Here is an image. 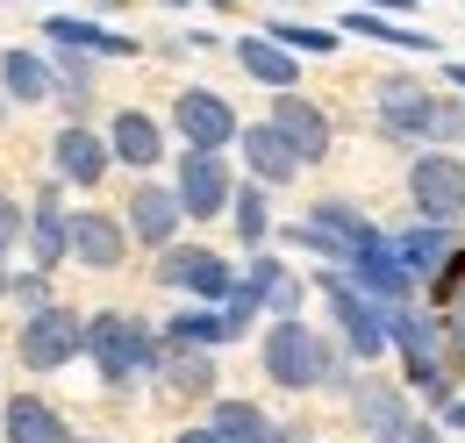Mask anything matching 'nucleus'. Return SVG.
I'll use <instances>...</instances> for the list:
<instances>
[{
    "instance_id": "nucleus-12",
    "label": "nucleus",
    "mask_w": 465,
    "mask_h": 443,
    "mask_svg": "<svg viewBox=\"0 0 465 443\" xmlns=\"http://www.w3.org/2000/svg\"><path fill=\"white\" fill-rule=\"evenodd\" d=\"M122 215H129L122 229H129L136 243H151V251H173V236H179V222H186V208H179V186H136Z\"/></svg>"
},
{
    "instance_id": "nucleus-1",
    "label": "nucleus",
    "mask_w": 465,
    "mask_h": 443,
    "mask_svg": "<svg viewBox=\"0 0 465 443\" xmlns=\"http://www.w3.org/2000/svg\"><path fill=\"white\" fill-rule=\"evenodd\" d=\"M258 358H265V379H272V387H287V393H315V387H344V379H351L344 358L308 330L301 315L272 322L265 343H258Z\"/></svg>"
},
{
    "instance_id": "nucleus-16",
    "label": "nucleus",
    "mask_w": 465,
    "mask_h": 443,
    "mask_svg": "<svg viewBox=\"0 0 465 443\" xmlns=\"http://www.w3.org/2000/svg\"><path fill=\"white\" fill-rule=\"evenodd\" d=\"M29 258H36V272H58L72 258V215L58 208V186H44V201L29 208Z\"/></svg>"
},
{
    "instance_id": "nucleus-21",
    "label": "nucleus",
    "mask_w": 465,
    "mask_h": 443,
    "mask_svg": "<svg viewBox=\"0 0 465 443\" xmlns=\"http://www.w3.org/2000/svg\"><path fill=\"white\" fill-rule=\"evenodd\" d=\"M44 36H51L58 51H79V57H129V51H136V36H115V29L79 22V15H51V22H44Z\"/></svg>"
},
{
    "instance_id": "nucleus-35",
    "label": "nucleus",
    "mask_w": 465,
    "mask_h": 443,
    "mask_svg": "<svg viewBox=\"0 0 465 443\" xmlns=\"http://www.w3.org/2000/svg\"><path fill=\"white\" fill-rule=\"evenodd\" d=\"M223 315H230V330L243 336V330H251V322H258V300H251V293H243V286H236L230 300H223Z\"/></svg>"
},
{
    "instance_id": "nucleus-25",
    "label": "nucleus",
    "mask_w": 465,
    "mask_h": 443,
    "mask_svg": "<svg viewBox=\"0 0 465 443\" xmlns=\"http://www.w3.org/2000/svg\"><path fill=\"white\" fill-rule=\"evenodd\" d=\"M208 429H215V443H280V422L258 400H215L208 408Z\"/></svg>"
},
{
    "instance_id": "nucleus-6",
    "label": "nucleus",
    "mask_w": 465,
    "mask_h": 443,
    "mask_svg": "<svg viewBox=\"0 0 465 443\" xmlns=\"http://www.w3.org/2000/svg\"><path fill=\"white\" fill-rule=\"evenodd\" d=\"M15 350H22V365L29 372H58V365H72L79 350H86V315H72V308H36L29 322H22V336H15Z\"/></svg>"
},
{
    "instance_id": "nucleus-32",
    "label": "nucleus",
    "mask_w": 465,
    "mask_h": 443,
    "mask_svg": "<svg viewBox=\"0 0 465 443\" xmlns=\"http://www.w3.org/2000/svg\"><path fill=\"white\" fill-rule=\"evenodd\" d=\"M287 265H280V258H265V251H258V258H251V272L236 279V286H243V293H251V300H258V308H272V293H280V286H287Z\"/></svg>"
},
{
    "instance_id": "nucleus-14",
    "label": "nucleus",
    "mask_w": 465,
    "mask_h": 443,
    "mask_svg": "<svg viewBox=\"0 0 465 443\" xmlns=\"http://www.w3.org/2000/svg\"><path fill=\"white\" fill-rule=\"evenodd\" d=\"M51 158H58V179L64 186H101V172L115 165V151H108V136H94V129H58V143H51Z\"/></svg>"
},
{
    "instance_id": "nucleus-4",
    "label": "nucleus",
    "mask_w": 465,
    "mask_h": 443,
    "mask_svg": "<svg viewBox=\"0 0 465 443\" xmlns=\"http://www.w3.org/2000/svg\"><path fill=\"white\" fill-rule=\"evenodd\" d=\"M315 286H322V300H330V315H337V330H344L351 358L394 350V308H387V300H372L351 272H315Z\"/></svg>"
},
{
    "instance_id": "nucleus-11",
    "label": "nucleus",
    "mask_w": 465,
    "mask_h": 443,
    "mask_svg": "<svg viewBox=\"0 0 465 443\" xmlns=\"http://www.w3.org/2000/svg\"><path fill=\"white\" fill-rule=\"evenodd\" d=\"M236 201V186H230V165H223V158H215V151H186V158H179V208H186V215H223V208H230Z\"/></svg>"
},
{
    "instance_id": "nucleus-28",
    "label": "nucleus",
    "mask_w": 465,
    "mask_h": 443,
    "mask_svg": "<svg viewBox=\"0 0 465 443\" xmlns=\"http://www.w3.org/2000/svg\"><path fill=\"white\" fill-rule=\"evenodd\" d=\"M165 343H179V350H215V343H236V330H230L223 308H179L173 322H165Z\"/></svg>"
},
{
    "instance_id": "nucleus-18",
    "label": "nucleus",
    "mask_w": 465,
    "mask_h": 443,
    "mask_svg": "<svg viewBox=\"0 0 465 443\" xmlns=\"http://www.w3.org/2000/svg\"><path fill=\"white\" fill-rule=\"evenodd\" d=\"M272 129L301 151V165L330 151V114L315 108V101H301V94H280V101H272Z\"/></svg>"
},
{
    "instance_id": "nucleus-38",
    "label": "nucleus",
    "mask_w": 465,
    "mask_h": 443,
    "mask_svg": "<svg viewBox=\"0 0 465 443\" xmlns=\"http://www.w3.org/2000/svg\"><path fill=\"white\" fill-rule=\"evenodd\" d=\"M451 86H459V94H465V64H451Z\"/></svg>"
},
{
    "instance_id": "nucleus-40",
    "label": "nucleus",
    "mask_w": 465,
    "mask_h": 443,
    "mask_svg": "<svg viewBox=\"0 0 465 443\" xmlns=\"http://www.w3.org/2000/svg\"><path fill=\"white\" fill-rule=\"evenodd\" d=\"M173 7H186V0H173ZM201 7H215V0H201Z\"/></svg>"
},
{
    "instance_id": "nucleus-30",
    "label": "nucleus",
    "mask_w": 465,
    "mask_h": 443,
    "mask_svg": "<svg viewBox=\"0 0 465 443\" xmlns=\"http://www.w3.org/2000/svg\"><path fill=\"white\" fill-rule=\"evenodd\" d=\"M230 222H236V236L258 251L265 236H272V208H265V186L251 179V186H236V201H230Z\"/></svg>"
},
{
    "instance_id": "nucleus-3",
    "label": "nucleus",
    "mask_w": 465,
    "mask_h": 443,
    "mask_svg": "<svg viewBox=\"0 0 465 443\" xmlns=\"http://www.w3.org/2000/svg\"><path fill=\"white\" fill-rule=\"evenodd\" d=\"M86 358H94V372L108 387H129L136 372H158L165 336H151L143 322H129V315H86Z\"/></svg>"
},
{
    "instance_id": "nucleus-31",
    "label": "nucleus",
    "mask_w": 465,
    "mask_h": 443,
    "mask_svg": "<svg viewBox=\"0 0 465 443\" xmlns=\"http://www.w3.org/2000/svg\"><path fill=\"white\" fill-rule=\"evenodd\" d=\"M265 36L287 44L293 57H330V51H337V29H315V22H272Z\"/></svg>"
},
{
    "instance_id": "nucleus-2",
    "label": "nucleus",
    "mask_w": 465,
    "mask_h": 443,
    "mask_svg": "<svg viewBox=\"0 0 465 443\" xmlns=\"http://www.w3.org/2000/svg\"><path fill=\"white\" fill-rule=\"evenodd\" d=\"M380 94H387V101H380V122H387V136H401V143H422V151H437V143H465V108H459V101H437V94H422V86H401V79H387Z\"/></svg>"
},
{
    "instance_id": "nucleus-39",
    "label": "nucleus",
    "mask_w": 465,
    "mask_h": 443,
    "mask_svg": "<svg viewBox=\"0 0 465 443\" xmlns=\"http://www.w3.org/2000/svg\"><path fill=\"white\" fill-rule=\"evenodd\" d=\"M280 443H308V437H301V429H280Z\"/></svg>"
},
{
    "instance_id": "nucleus-23",
    "label": "nucleus",
    "mask_w": 465,
    "mask_h": 443,
    "mask_svg": "<svg viewBox=\"0 0 465 443\" xmlns=\"http://www.w3.org/2000/svg\"><path fill=\"white\" fill-rule=\"evenodd\" d=\"M0 429H7V443H72V429L58 422V408L36 400V393H15L7 415H0Z\"/></svg>"
},
{
    "instance_id": "nucleus-20",
    "label": "nucleus",
    "mask_w": 465,
    "mask_h": 443,
    "mask_svg": "<svg viewBox=\"0 0 465 443\" xmlns=\"http://www.w3.org/2000/svg\"><path fill=\"white\" fill-rule=\"evenodd\" d=\"M0 86H7V101H22V108L58 101V72H51L36 51H0Z\"/></svg>"
},
{
    "instance_id": "nucleus-37",
    "label": "nucleus",
    "mask_w": 465,
    "mask_h": 443,
    "mask_svg": "<svg viewBox=\"0 0 465 443\" xmlns=\"http://www.w3.org/2000/svg\"><path fill=\"white\" fill-rule=\"evenodd\" d=\"M173 443H215V429H179Z\"/></svg>"
},
{
    "instance_id": "nucleus-5",
    "label": "nucleus",
    "mask_w": 465,
    "mask_h": 443,
    "mask_svg": "<svg viewBox=\"0 0 465 443\" xmlns=\"http://www.w3.org/2000/svg\"><path fill=\"white\" fill-rule=\"evenodd\" d=\"M372 236H380V229L358 215L351 201H315V208H308V215L287 229V243L315 251V258H337V265H351V258H358V251H365Z\"/></svg>"
},
{
    "instance_id": "nucleus-34",
    "label": "nucleus",
    "mask_w": 465,
    "mask_h": 443,
    "mask_svg": "<svg viewBox=\"0 0 465 443\" xmlns=\"http://www.w3.org/2000/svg\"><path fill=\"white\" fill-rule=\"evenodd\" d=\"M15 300H22V315L51 308V286H44V272H22V279H15Z\"/></svg>"
},
{
    "instance_id": "nucleus-8",
    "label": "nucleus",
    "mask_w": 465,
    "mask_h": 443,
    "mask_svg": "<svg viewBox=\"0 0 465 443\" xmlns=\"http://www.w3.org/2000/svg\"><path fill=\"white\" fill-rule=\"evenodd\" d=\"M158 279L179 286V293H193L201 308H223V300L236 293V272L208 251V243H173V251L158 258Z\"/></svg>"
},
{
    "instance_id": "nucleus-13",
    "label": "nucleus",
    "mask_w": 465,
    "mask_h": 443,
    "mask_svg": "<svg viewBox=\"0 0 465 443\" xmlns=\"http://www.w3.org/2000/svg\"><path fill=\"white\" fill-rule=\"evenodd\" d=\"M72 258L86 265V272H115L122 258H129V229L115 215H72Z\"/></svg>"
},
{
    "instance_id": "nucleus-27",
    "label": "nucleus",
    "mask_w": 465,
    "mask_h": 443,
    "mask_svg": "<svg viewBox=\"0 0 465 443\" xmlns=\"http://www.w3.org/2000/svg\"><path fill=\"white\" fill-rule=\"evenodd\" d=\"M158 379H165V393H179V400H208V393H215V365H208V350H179V343H165Z\"/></svg>"
},
{
    "instance_id": "nucleus-22",
    "label": "nucleus",
    "mask_w": 465,
    "mask_h": 443,
    "mask_svg": "<svg viewBox=\"0 0 465 443\" xmlns=\"http://www.w3.org/2000/svg\"><path fill=\"white\" fill-rule=\"evenodd\" d=\"M108 151H115V165L151 172L158 158H165V136H158V122H151V114L122 108V114H115V129H108Z\"/></svg>"
},
{
    "instance_id": "nucleus-17",
    "label": "nucleus",
    "mask_w": 465,
    "mask_h": 443,
    "mask_svg": "<svg viewBox=\"0 0 465 443\" xmlns=\"http://www.w3.org/2000/svg\"><path fill=\"white\" fill-rule=\"evenodd\" d=\"M236 143H243V165H251V179H258V186H287L293 172H301V151H293V143L280 136V129H272V122L243 129Z\"/></svg>"
},
{
    "instance_id": "nucleus-24",
    "label": "nucleus",
    "mask_w": 465,
    "mask_h": 443,
    "mask_svg": "<svg viewBox=\"0 0 465 443\" xmlns=\"http://www.w3.org/2000/svg\"><path fill=\"white\" fill-rule=\"evenodd\" d=\"M236 64L258 79V86H272V94H293V79H301V57L287 44H272V36H243L236 44Z\"/></svg>"
},
{
    "instance_id": "nucleus-33",
    "label": "nucleus",
    "mask_w": 465,
    "mask_h": 443,
    "mask_svg": "<svg viewBox=\"0 0 465 443\" xmlns=\"http://www.w3.org/2000/svg\"><path fill=\"white\" fill-rule=\"evenodd\" d=\"M22 236H29V215H22V208H15L7 193H0V258H7V251H15Z\"/></svg>"
},
{
    "instance_id": "nucleus-10",
    "label": "nucleus",
    "mask_w": 465,
    "mask_h": 443,
    "mask_svg": "<svg viewBox=\"0 0 465 443\" xmlns=\"http://www.w3.org/2000/svg\"><path fill=\"white\" fill-rule=\"evenodd\" d=\"M173 122H179V136H186V151H223V143L243 136L236 114H230V101H223L215 86H186V94L173 101Z\"/></svg>"
},
{
    "instance_id": "nucleus-36",
    "label": "nucleus",
    "mask_w": 465,
    "mask_h": 443,
    "mask_svg": "<svg viewBox=\"0 0 465 443\" xmlns=\"http://www.w3.org/2000/svg\"><path fill=\"white\" fill-rule=\"evenodd\" d=\"M401 443H444V437H437V429H430V422H422V429H408Z\"/></svg>"
},
{
    "instance_id": "nucleus-9",
    "label": "nucleus",
    "mask_w": 465,
    "mask_h": 443,
    "mask_svg": "<svg viewBox=\"0 0 465 443\" xmlns=\"http://www.w3.org/2000/svg\"><path fill=\"white\" fill-rule=\"evenodd\" d=\"M344 272L358 279V286H365L372 300H387V308H408V300H415V286H422V279L408 272V258L394 251V236H387V229H380V236H372V243H365V251L351 258Z\"/></svg>"
},
{
    "instance_id": "nucleus-19",
    "label": "nucleus",
    "mask_w": 465,
    "mask_h": 443,
    "mask_svg": "<svg viewBox=\"0 0 465 443\" xmlns=\"http://www.w3.org/2000/svg\"><path fill=\"white\" fill-rule=\"evenodd\" d=\"M351 408H358V422L372 429V443H401L415 422H408V400L401 387H380V379H365V387H351Z\"/></svg>"
},
{
    "instance_id": "nucleus-26",
    "label": "nucleus",
    "mask_w": 465,
    "mask_h": 443,
    "mask_svg": "<svg viewBox=\"0 0 465 443\" xmlns=\"http://www.w3.org/2000/svg\"><path fill=\"white\" fill-rule=\"evenodd\" d=\"M394 251L408 258V272H415V279H437L444 265H451L459 243H451V222H415V229L394 236Z\"/></svg>"
},
{
    "instance_id": "nucleus-29",
    "label": "nucleus",
    "mask_w": 465,
    "mask_h": 443,
    "mask_svg": "<svg viewBox=\"0 0 465 443\" xmlns=\"http://www.w3.org/2000/svg\"><path fill=\"white\" fill-rule=\"evenodd\" d=\"M351 36H365V44H394V51H430V36L422 29H401V22H387V15H372V7H351L344 15Z\"/></svg>"
},
{
    "instance_id": "nucleus-7",
    "label": "nucleus",
    "mask_w": 465,
    "mask_h": 443,
    "mask_svg": "<svg viewBox=\"0 0 465 443\" xmlns=\"http://www.w3.org/2000/svg\"><path fill=\"white\" fill-rule=\"evenodd\" d=\"M408 193H415V208L422 222H465V165L451 151H422L415 165H408Z\"/></svg>"
},
{
    "instance_id": "nucleus-15",
    "label": "nucleus",
    "mask_w": 465,
    "mask_h": 443,
    "mask_svg": "<svg viewBox=\"0 0 465 443\" xmlns=\"http://www.w3.org/2000/svg\"><path fill=\"white\" fill-rule=\"evenodd\" d=\"M394 350L408 358V379H415V372H430V365H444V315H437V308L422 315L415 300L394 308Z\"/></svg>"
}]
</instances>
